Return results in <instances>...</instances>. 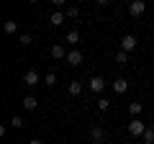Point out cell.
Returning a JSON list of instances; mask_svg holds the SVG:
<instances>
[{"mask_svg": "<svg viewBox=\"0 0 154 144\" xmlns=\"http://www.w3.org/2000/svg\"><path fill=\"white\" fill-rule=\"evenodd\" d=\"M38 83H44V80L38 77V72H36V70H28L26 75H23V85H28V88H36Z\"/></svg>", "mask_w": 154, "mask_h": 144, "instance_id": "obj_1", "label": "cell"}, {"mask_svg": "<svg viewBox=\"0 0 154 144\" xmlns=\"http://www.w3.org/2000/svg\"><path fill=\"white\" fill-rule=\"evenodd\" d=\"M144 131H146V126H144L139 118H131V121H128V134H131V136H141Z\"/></svg>", "mask_w": 154, "mask_h": 144, "instance_id": "obj_2", "label": "cell"}, {"mask_svg": "<svg viewBox=\"0 0 154 144\" xmlns=\"http://www.w3.org/2000/svg\"><path fill=\"white\" fill-rule=\"evenodd\" d=\"M128 11H131L134 18H139V16H144V13H146V3H144V0H134L131 5H128Z\"/></svg>", "mask_w": 154, "mask_h": 144, "instance_id": "obj_3", "label": "cell"}, {"mask_svg": "<svg viewBox=\"0 0 154 144\" xmlns=\"http://www.w3.org/2000/svg\"><path fill=\"white\" fill-rule=\"evenodd\" d=\"M136 44H139V41H136V36H134V33H126V36L121 39V49H123V52L136 49Z\"/></svg>", "mask_w": 154, "mask_h": 144, "instance_id": "obj_4", "label": "cell"}, {"mask_svg": "<svg viewBox=\"0 0 154 144\" xmlns=\"http://www.w3.org/2000/svg\"><path fill=\"white\" fill-rule=\"evenodd\" d=\"M110 88H113V93H116V95H123V93L128 90V80L118 77V80H113V85H110Z\"/></svg>", "mask_w": 154, "mask_h": 144, "instance_id": "obj_5", "label": "cell"}, {"mask_svg": "<svg viewBox=\"0 0 154 144\" xmlns=\"http://www.w3.org/2000/svg\"><path fill=\"white\" fill-rule=\"evenodd\" d=\"M67 64H72V67H80L82 64V54H80V52H67Z\"/></svg>", "mask_w": 154, "mask_h": 144, "instance_id": "obj_6", "label": "cell"}, {"mask_svg": "<svg viewBox=\"0 0 154 144\" xmlns=\"http://www.w3.org/2000/svg\"><path fill=\"white\" fill-rule=\"evenodd\" d=\"M90 136H93L95 144H103L105 142V134H103V129H100V126H90Z\"/></svg>", "mask_w": 154, "mask_h": 144, "instance_id": "obj_7", "label": "cell"}, {"mask_svg": "<svg viewBox=\"0 0 154 144\" xmlns=\"http://www.w3.org/2000/svg\"><path fill=\"white\" fill-rule=\"evenodd\" d=\"M67 21V13H59V11H54V13H51V18H49V23H51V26H62V23H64Z\"/></svg>", "mask_w": 154, "mask_h": 144, "instance_id": "obj_8", "label": "cell"}, {"mask_svg": "<svg viewBox=\"0 0 154 144\" xmlns=\"http://www.w3.org/2000/svg\"><path fill=\"white\" fill-rule=\"evenodd\" d=\"M103 88H105V80L103 77H93V80H90V90H93V93H103Z\"/></svg>", "mask_w": 154, "mask_h": 144, "instance_id": "obj_9", "label": "cell"}, {"mask_svg": "<svg viewBox=\"0 0 154 144\" xmlns=\"http://www.w3.org/2000/svg\"><path fill=\"white\" fill-rule=\"evenodd\" d=\"M51 57H54V59H67L64 46H62V44H54V46H51Z\"/></svg>", "mask_w": 154, "mask_h": 144, "instance_id": "obj_10", "label": "cell"}, {"mask_svg": "<svg viewBox=\"0 0 154 144\" xmlns=\"http://www.w3.org/2000/svg\"><path fill=\"white\" fill-rule=\"evenodd\" d=\"M36 105H38V100L33 98V95H26V98H23V108H26V111H36Z\"/></svg>", "mask_w": 154, "mask_h": 144, "instance_id": "obj_11", "label": "cell"}, {"mask_svg": "<svg viewBox=\"0 0 154 144\" xmlns=\"http://www.w3.org/2000/svg\"><path fill=\"white\" fill-rule=\"evenodd\" d=\"M64 41H67V44H72V46H77V44H80V33H77V31H69V33L64 36Z\"/></svg>", "mask_w": 154, "mask_h": 144, "instance_id": "obj_12", "label": "cell"}, {"mask_svg": "<svg viewBox=\"0 0 154 144\" xmlns=\"http://www.w3.org/2000/svg\"><path fill=\"white\" fill-rule=\"evenodd\" d=\"M67 93H69V95H80V93H82V83H77V80H75V83H69Z\"/></svg>", "mask_w": 154, "mask_h": 144, "instance_id": "obj_13", "label": "cell"}, {"mask_svg": "<svg viewBox=\"0 0 154 144\" xmlns=\"http://www.w3.org/2000/svg\"><path fill=\"white\" fill-rule=\"evenodd\" d=\"M3 31L5 33H16L18 31V21H5L3 23Z\"/></svg>", "mask_w": 154, "mask_h": 144, "instance_id": "obj_14", "label": "cell"}, {"mask_svg": "<svg viewBox=\"0 0 154 144\" xmlns=\"http://www.w3.org/2000/svg\"><path fill=\"white\" fill-rule=\"evenodd\" d=\"M44 85H46V88H54V85H57V75H54V72H49V75L44 77Z\"/></svg>", "mask_w": 154, "mask_h": 144, "instance_id": "obj_15", "label": "cell"}, {"mask_svg": "<svg viewBox=\"0 0 154 144\" xmlns=\"http://www.w3.org/2000/svg\"><path fill=\"white\" fill-rule=\"evenodd\" d=\"M141 139H144L146 144H154V129H146V131L141 134Z\"/></svg>", "mask_w": 154, "mask_h": 144, "instance_id": "obj_16", "label": "cell"}, {"mask_svg": "<svg viewBox=\"0 0 154 144\" xmlns=\"http://www.w3.org/2000/svg\"><path fill=\"white\" fill-rule=\"evenodd\" d=\"M141 108H144V105L139 103V100H136V103H131V105H128V111H131V116H139V113H141Z\"/></svg>", "mask_w": 154, "mask_h": 144, "instance_id": "obj_17", "label": "cell"}, {"mask_svg": "<svg viewBox=\"0 0 154 144\" xmlns=\"http://www.w3.org/2000/svg\"><path fill=\"white\" fill-rule=\"evenodd\" d=\"M67 18H77V16H80V8H77V5H72V8H67Z\"/></svg>", "mask_w": 154, "mask_h": 144, "instance_id": "obj_18", "label": "cell"}, {"mask_svg": "<svg viewBox=\"0 0 154 144\" xmlns=\"http://www.w3.org/2000/svg\"><path fill=\"white\" fill-rule=\"evenodd\" d=\"M126 59H128V52H123V49H121L118 54H116V62H118V64H123Z\"/></svg>", "mask_w": 154, "mask_h": 144, "instance_id": "obj_19", "label": "cell"}, {"mask_svg": "<svg viewBox=\"0 0 154 144\" xmlns=\"http://www.w3.org/2000/svg\"><path fill=\"white\" fill-rule=\"evenodd\" d=\"M11 126H13V129H21V126H23V118H21V116H13V118H11Z\"/></svg>", "mask_w": 154, "mask_h": 144, "instance_id": "obj_20", "label": "cell"}, {"mask_svg": "<svg viewBox=\"0 0 154 144\" xmlns=\"http://www.w3.org/2000/svg\"><path fill=\"white\" fill-rule=\"evenodd\" d=\"M108 105H110L108 98H100V100H98V108H100V111H108Z\"/></svg>", "mask_w": 154, "mask_h": 144, "instance_id": "obj_21", "label": "cell"}, {"mask_svg": "<svg viewBox=\"0 0 154 144\" xmlns=\"http://www.w3.org/2000/svg\"><path fill=\"white\" fill-rule=\"evenodd\" d=\"M31 41H33V39H31V33H23V36H21V44H23V46H28Z\"/></svg>", "mask_w": 154, "mask_h": 144, "instance_id": "obj_22", "label": "cell"}, {"mask_svg": "<svg viewBox=\"0 0 154 144\" xmlns=\"http://www.w3.org/2000/svg\"><path fill=\"white\" fill-rule=\"evenodd\" d=\"M51 3H54V5H64L67 0H51Z\"/></svg>", "mask_w": 154, "mask_h": 144, "instance_id": "obj_23", "label": "cell"}, {"mask_svg": "<svg viewBox=\"0 0 154 144\" xmlns=\"http://www.w3.org/2000/svg\"><path fill=\"white\" fill-rule=\"evenodd\" d=\"M28 144H44V142H41V139H31Z\"/></svg>", "mask_w": 154, "mask_h": 144, "instance_id": "obj_24", "label": "cell"}, {"mask_svg": "<svg viewBox=\"0 0 154 144\" xmlns=\"http://www.w3.org/2000/svg\"><path fill=\"white\" fill-rule=\"evenodd\" d=\"M108 3H110V0H98V5H108Z\"/></svg>", "mask_w": 154, "mask_h": 144, "instance_id": "obj_25", "label": "cell"}, {"mask_svg": "<svg viewBox=\"0 0 154 144\" xmlns=\"http://www.w3.org/2000/svg\"><path fill=\"white\" fill-rule=\"evenodd\" d=\"M28 3H38V0H28Z\"/></svg>", "mask_w": 154, "mask_h": 144, "instance_id": "obj_26", "label": "cell"}, {"mask_svg": "<svg viewBox=\"0 0 154 144\" xmlns=\"http://www.w3.org/2000/svg\"><path fill=\"white\" fill-rule=\"evenodd\" d=\"M128 3H134V0H128Z\"/></svg>", "mask_w": 154, "mask_h": 144, "instance_id": "obj_27", "label": "cell"}]
</instances>
